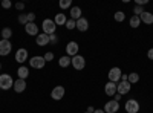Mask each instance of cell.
<instances>
[{
    "label": "cell",
    "mask_w": 153,
    "mask_h": 113,
    "mask_svg": "<svg viewBox=\"0 0 153 113\" xmlns=\"http://www.w3.org/2000/svg\"><path fill=\"white\" fill-rule=\"evenodd\" d=\"M14 86V80L9 73H2L0 75V90H9Z\"/></svg>",
    "instance_id": "6da1fadb"
},
{
    "label": "cell",
    "mask_w": 153,
    "mask_h": 113,
    "mask_svg": "<svg viewBox=\"0 0 153 113\" xmlns=\"http://www.w3.org/2000/svg\"><path fill=\"white\" fill-rule=\"evenodd\" d=\"M42 29H43V34H46V35H52V34H55V31H57V24H55L54 20L46 18V20H43Z\"/></svg>",
    "instance_id": "7a4b0ae2"
},
{
    "label": "cell",
    "mask_w": 153,
    "mask_h": 113,
    "mask_svg": "<svg viewBox=\"0 0 153 113\" xmlns=\"http://www.w3.org/2000/svg\"><path fill=\"white\" fill-rule=\"evenodd\" d=\"M65 93H66L65 87L63 86H55L52 89V92H51V98H52L54 101H60V99L65 98Z\"/></svg>",
    "instance_id": "3957f363"
},
{
    "label": "cell",
    "mask_w": 153,
    "mask_h": 113,
    "mask_svg": "<svg viewBox=\"0 0 153 113\" xmlns=\"http://www.w3.org/2000/svg\"><path fill=\"white\" fill-rule=\"evenodd\" d=\"M29 66H31L32 69H43V67L46 66V61H45L43 57L35 55V57H32V58L29 60Z\"/></svg>",
    "instance_id": "277c9868"
},
{
    "label": "cell",
    "mask_w": 153,
    "mask_h": 113,
    "mask_svg": "<svg viewBox=\"0 0 153 113\" xmlns=\"http://www.w3.org/2000/svg\"><path fill=\"white\" fill-rule=\"evenodd\" d=\"M109 81H112V83H120L121 81V75H123V72H121V69L120 67H112L110 70H109Z\"/></svg>",
    "instance_id": "5b68a950"
},
{
    "label": "cell",
    "mask_w": 153,
    "mask_h": 113,
    "mask_svg": "<svg viewBox=\"0 0 153 113\" xmlns=\"http://www.w3.org/2000/svg\"><path fill=\"white\" fill-rule=\"evenodd\" d=\"M71 64L74 66L75 70H83L84 66H86V60L81 55H75V57H72V63H71Z\"/></svg>",
    "instance_id": "8992f818"
},
{
    "label": "cell",
    "mask_w": 153,
    "mask_h": 113,
    "mask_svg": "<svg viewBox=\"0 0 153 113\" xmlns=\"http://www.w3.org/2000/svg\"><path fill=\"white\" fill-rule=\"evenodd\" d=\"M130 89H132V84H130L129 81H120V83L117 84V93H120L121 96L126 95V93H129Z\"/></svg>",
    "instance_id": "52a82bcc"
},
{
    "label": "cell",
    "mask_w": 153,
    "mask_h": 113,
    "mask_svg": "<svg viewBox=\"0 0 153 113\" xmlns=\"http://www.w3.org/2000/svg\"><path fill=\"white\" fill-rule=\"evenodd\" d=\"M12 51V44L9 40H0V55L2 57H6L9 55Z\"/></svg>",
    "instance_id": "ba28073f"
},
{
    "label": "cell",
    "mask_w": 153,
    "mask_h": 113,
    "mask_svg": "<svg viewBox=\"0 0 153 113\" xmlns=\"http://www.w3.org/2000/svg\"><path fill=\"white\" fill-rule=\"evenodd\" d=\"M78 49H80V46H78V43L76 41H69L68 44H66V54H68V57H75V55H78Z\"/></svg>",
    "instance_id": "9c48e42d"
},
{
    "label": "cell",
    "mask_w": 153,
    "mask_h": 113,
    "mask_svg": "<svg viewBox=\"0 0 153 113\" xmlns=\"http://www.w3.org/2000/svg\"><path fill=\"white\" fill-rule=\"evenodd\" d=\"M126 112L127 113H138L139 112V103L136 99H127L126 101Z\"/></svg>",
    "instance_id": "30bf717a"
},
{
    "label": "cell",
    "mask_w": 153,
    "mask_h": 113,
    "mask_svg": "<svg viewBox=\"0 0 153 113\" xmlns=\"http://www.w3.org/2000/svg\"><path fill=\"white\" fill-rule=\"evenodd\" d=\"M106 113H117L120 110V103H117L115 99H112V101H107L104 104V109H103Z\"/></svg>",
    "instance_id": "8fae6325"
},
{
    "label": "cell",
    "mask_w": 153,
    "mask_h": 113,
    "mask_svg": "<svg viewBox=\"0 0 153 113\" xmlns=\"http://www.w3.org/2000/svg\"><path fill=\"white\" fill-rule=\"evenodd\" d=\"M16 61L20 63V64H23L25 61H28V49L20 47L19 51L16 52Z\"/></svg>",
    "instance_id": "7c38bea8"
},
{
    "label": "cell",
    "mask_w": 153,
    "mask_h": 113,
    "mask_svg": "<svg viewBox=\"0 0 153 113\" xmlns=\"http://www.w3.org/2000/svg\"><path fill=\"white\" fill-rule=\"evenodd\" d=\"M12 89L16 90V93H23L26 90V80H16L14 81V86H12Z\"/></svg>",
    "instance_id": "4fadbf2b"
},
{
    "label": "cell",
    "mask_w": 153,
    "mask_h": 113,
    "mask_svg": "<svg viewBox=\"0 0 153 113\" xmlns=\"http://www.w3.org/2000/svg\"><path fill=\"white\" fill-rule=\"evenodd\" d=\"M104 92H106L107 96H115V95H117V83L109 81V83L104 86Z\"/></svg>",
    "instance_id": "5bb4252c"
},
{
    "label": "cell",
    "mask_w": 153,
    "mask_h": 113,
    "mask_svg": "<svg viewBox=\"0 0 153 113\" xmlns=\"http://www.w3.org/2000/svg\"><path fill=\"white\" fill-rule=\"evenodd\" d=\"M35 43L38 44V46H46V44H49L51 43V40H49V35H46V34H38L37 37H35Z\"/></svg>",
    "instance_id": "9a60e30c"
},
{
    "label": "cell",
    "mask_w": 153,
    "mask_h": 113,
    "mask_svg": "<svg viewBox=\"0 0 153 113\" xmlns=\"http://www.w3.org/2000/svg\"><path fill=\"white\" fill-rule=\"evenodd\" d=\"M25 31H26L28 35H32V37H37L38 35V26L35 23H28L26 26H25Z\"/></svg>",
    "instance_id": "2e32d148"
},
{
    "label": "cell",
    "mask_w": 153,
    "mask_h": 113,
    "mask_svg": "<svg viewBox=\"0 0 153 113\" xmlns=\"http://www.w3.org/2000/svg\"><path fill=\"white\" fill-rule=\"evenodd\" d=\"M76 29H78L80 32H86V31L89 29V21H87V18L81 17L80 20H76Z\"/></svg>",
    "instance_id": "e0dca14e"
},
{
    "label": "cell",
    "mask_w": 153,
    "mask_h": 113,
    "mask_svg": "<svg viewBox=\"0 0 153 113\" xmlns=\"http://www.w3.org/2000/svg\"><path fill=\"white\" fill-rule=\"evenodd\" d=\"M54 21H55L57 26H65L66 21H68V17H66L65 12H58V14L55 16V18H54Z\"/></svg>",
    "instance_id": "ac0fdd59"
},
{
    "label": "cell",
    "mask_w": 153,
    "mask_h": 113,
    "mask_svg": "<svg viewBox=\"0 0 153 113\" xmlns=\"http://www.w3.org/2000/svg\"><path fill=\"white\" fill-rule=\"evenodd\" d=\"M139 18H141V23H146V24H153V14L149 11H144L141 16H139Z\"/></svg>",
    "instance_id": "d6986e66"
},
{
    "label": "cell",
    "mask_w": 153,
    "mask_h": 113,
    "mask_svg": "<svg viewBox=\"0 0 153 113\" xmlns=\"http://www.w3.org/2000/svg\"><path fill=\"white\" fill-rule=\"evenodd\" d=\"M71 18L75 20V21L81 18V8L80 6H72L71 8Z\"/></svg>",
    "instance_id": "ffe728a7"
},
{
    "label": "cell",
    "mask_w": 153,
    "mask_h": 113,
    "mask_svg": "<svg viewBox=\"0 0 153 113\" xmlns=\"http://www.w3.org/2000/svg\"><path fill=\"white\" fill-rule=\"evenodd\" d=\"M17 75H19L20 80H26V78L29 77V69H28L26 66H20V67L17 69Z\"/></svg>",
    "instance_id": "44dd1931"
},
{
    "label": "cell",
    "mask_w": 153,
    "mask_h": 113,
    "mask_svg": "<svg viewBox=\"0 0 153 113\" xmlns=\"http://www.w3.org/2000/svg\"><path fill=\"white\" fill-rule=\"evenodd\" d=\"M71 63H72V58L68 57V55H65V57H61L58 60V66L60 67H68V66H71Z\"/></svg>",
    "instance_id": "7402d4cb"
},
{
    "label": "cell",
    "mask_w": 153,
    "mask_h": 113,
    "mask_svg": "<svg viewBox=\"0 0 153 113\" xmlns=\"http://www.w3.org/2000/svg\"><path fill=\"white\" fill-rule=\"evenodd\" d=\"M129 24H130L132 28H135V29H136V28L139 26V24H141V18H139L138 16H132V17H130V20H129Z\"/></svg>",
    "instance_id": "603a6c76"
},
{
    "label": "cell",
    "mask_w": 153,
    "mask_h": 113,
    "mask_svg": "<svg viewBox=\"0 0 153 113\" xmlns=\"http://www.w3.org/2000/svg\"><path fill=\"white\" fill-rule=\"evenodd\" d=\"M127 81H129L130 84H136V83L139 81V75H138L136 72L129 73V75H127Z\"/></svg>",
    "instance_id": "cb8c5ba5"
},
{
    "label": "cell",
    "mask_w": 153,
    "mask_h": 113,
    "mask_svg": "<svg viewBox=\"0 0 153 113\" xmlns=\"http://www.w3.org/2000/svg\"><path fill=\"white\" fill-rule=\"evenodd\" d=\"M0 34H2V40H9L12 37V29L11 28H3Z\"/></svg>",
    "instance_id": "d4e9b609"
},
{
    "label": "cell",
    "mask_w": 153,
    "mask_h": 113,
    "mask_svg": "<svg viewBox=\"0 0 153 113\" xmlns=\"http://www.w3.org/2000/svg\"><path fill=\"white\" fill-rule=\"evenodd\" d=\"M65 26H66V29L72 31V29H75V28H76V21H75V20H72V18H69V20L66 21Z\"/></svg>",
    "instance_id": "484cf974"
},
{
    "label": "cell",
    "mask_w": 153,
    "mask_h": 113,
    "mask_svg": "<svg viewBox=\"0 0 153 113\" xmlns=\"http://www.w3.org/2000/svg\"><path fill=\"white\" fill-rule=\"evenodd\" d=\"M113 17H115V20H117V21H123V20L126 18V12H123V11H117Z\"/></svg>",
    "instance_id": "4316f807"
},
{
    "label": "cell",
    "mask_w": 153,
    "mask_h": 113,
    "mask_svg": "<svg viewBox=\"0 0 153 113\" xmlns=\"http://www.w3.org/2000/svg\"><path fill=\"white\" fill-rule=\"evenodd\" d=\"M60 8L61 9H68V8H71V5H72V2L71 0H60Z\"/></svg>",
    "instance_id": "83f0119b"
},
{
    "label": "cell",
    "mask_w": 153,
    "mask_h": 113,
    "mask_svg": "<svg viewBox=\"0 0 153 113\" xmlns=\"http://www.w3.org/2000/svg\"><path fill=\"white\" fill-rule=\"evenodd\" d=\"M19 23L26 26V24H28V14H20L19 16Z\"/></svg>",
    "instance_id": "f1b7e54d"
},
{
    "label": "cell",
    "mask_w": 153,
    "mask_h": 113,
    "mask_svg": "<svg viewBox=\"0 0 153 113\" xmlns=\"http://www.w3.org/2000/svg\"><path fill=\"white\" fill-rule=\"evenodd\" d=\"M133 12H135V16H141L143 12H144V8L143 6H138V5H135V8H133Z\"/></svg>",
    "instance_id": "f546056e"
},
{
    "label": "cell",
    "mask_w": 153,
    "mask_h": 113,
    "mask_svg": "<svg viewBox=\"0 0 153 113\" xmlns=\"http://www.w3.org/2000/svg\"><path fill=\"white\" fill-rule=\"evenodd\" d=\"M43 58H45L46 63H48V61H52V60H54V52H46Z\"/></svg>",
    "instance_id": "4dcf8cb0"
},
{
    "label": "cell",
    "mask_w": 153,
    "mask_h": 113,
    "mask_svg": "<svg viewBox=\"0 0 153 113\" xmlns=\"http://www.w3.org/2000/svg\"><path fill=\"white\" fill-rule=\"evenodd\" d=\"M2 6H3L5 9H9V8L12 6V3L9 2V0H3V2H2Z\"/></svg>",
    "instance_id": "1f68e13d"
},
{
    "label": "cell",
    "mask_w": 153,
    "mask_h": 113,
    "mask_svg": "<svg viewBox=\"0 0 153 113\" xmlns=\"http://www.w3.org/2000/svg\"><path fill=\"white\" fill-rule=\"evenodd\" d=\"M35 20V14L34 12H28V23H34Z\"/></svg>",
    "instance_id": "d6a6232c"
},
{
    "label": "cell",
    "mask_w": 153,
    "mask_h": 113,
    "mask_svg": "<svg viewBox=\"0 0 153 113\" xmlns=\"http://www.w3.org/2000/svg\"><path fill=\"white\" fill-rule=\"evenodd\" d=\"M49 40H51V43H58V38H57V35L55 34H52V35H49Z\"/></svg>",
    "instance_id": "836d02e7"
},
{
    "label": "cell",
    "mask_w": 153,
    "mask_h": 113,
    "mask_svg": "<svg viewBox=\"0 0 153 113\" xmlns=\"http://www.w3.org/2000/svg\"><path fill=\"white\" fill-rule=\"evenodd\" d=\"M146 3H149V0H136V5L138 6H144Z\"/></svg>",
    "instance_id": "e575fe53"
},
{
    "label": "cell",
    "mask_w": 153,
    "mask_h": 113,
    "mask_svg": "<svg viewBox=\"0 0 153 113\" xmlns=\"http://www.w3.org/2000/svg\"><path fill=\"white\" fill-rule=\"evenodd\" d=\"M16 9H19V11H22V9H25V3H22V2H19V3H16Z\"/></svg>",
    "instance_id": "d590c367"
},
{
    "label": "cell",
    "mask_w": 153,
    "mask_h": 113,
    "mask_svg": "<svg viewBox=\"0 0 153 113\" xmlns=\"http://www.w3.org/2000/svg\"><path fill=\"white\" fill-rule=\"evenodd\" d=\"M147 57H149V58H150V60L153 61V47H152V49H149V52H147Z\"/></svg>",
    "instance_id": "8d00e7d4"
},
{
    "label": "cell",
    "mask_w": 153,
    "mask_h": 113,
    "mask_svg": "<svg viewBox=\"0 0 153 113\" xmlns=\"http://www.w3.org/2000/svg\"><path fill=\"white\" fill-rule=\"evenodd\" d=\"M121 98H123V96H121L120 93H117V95L113 96V99H115V101H117V103H120V101H121Z\"/></svg>",
    "instance_id": "74e56055"
},
{
    "label": "cell",
    "mask_w": 153,
    "mask_h": 113,
    "mask_svg": "<svg viewBox=\"0 0 153 113\" xmlns=\"http://www.w3.org/2000/svg\"><path fill=\"white\" fill-rule=\"evenodd\" d=\"M87 112H89V113H94V112H95V109H94L92 106H89V107H87Z\"/></svg>",
    "instance_id": "f35d334b"
},
{
    "label": "cell",
    "mask_w": 153,
    "mask_h": 113,
    "mask_svg": "<svg viewBox=\"0 0 153 113\" xmlns=\"http://www.w3.org/2000/svg\"><path fill=\"white\" fill-rule=\"evenodd\" d=\"M121 81H127V75H126V73L121 75Z\"/></svg>",
    "instance_id": "ab89813d"
},
{
    "label": "cell",
    "mask_w": 153,
    "mask_h": 113,
    "mask_svg": "<svg viewBox=\"0 0 153 113\" xmlns=\"http://www.w3.org/2000/svg\"><path fill=\"white\" fill-rule=\"evenodd\" d=\"M94 113H106V112H104V110H101V109H98V110H95Z\"/></svg>",
    "instance_id": "60d3db41"
},
{
    "label": "cell",
    "mask_w": 153,
    "mask_h": 113,
    "mask_svg": "<svg viewBox=\"0 0 153 113\" xmlns=\"http://www.w3.org/2000/svg\"><path fill=\"white\" fill-rule=\"evenodd\" d=\"M0 69H2V64H0Z\"/></svg>",
    "instance_id": "b9f144b4"
},
{
    "label": "cell",
    "mask_w": 153,
    "mask_h": 113,
    "mask_svg": "<svg viewBox=\"0 0 153 113\" xmlns=\"http://www.w3.org/2000/svg\"><path fill=\"white\" fill-rule=\"evenodd\" d=\"M84 113H89V112H84Z\"/></svg>",
    "instance_id": "7bdbcfd3"
}]
</instances>
